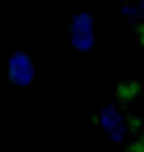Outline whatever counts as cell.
I'll return each mask as SVG.
<instances>
[{
    "label": "cell",
    "instance_id": "2",
    "mask_svg": "<svg viewBox=\"0 0 144 152\" xmlns=\"http://www.w3.org/2000/svg\"><path fill=\"white\" fill-rule=\"evenodd\" d=\"M98 12L89 6L73 10L63 27L69 58L79 62L97 59Z\"/></svg>",
    "mask_w": 144,
    "mask_h": 152
},
{
    "label": "cell",
    "instance_id": "6",
    "mask_svg": "<svg viewBox=\"0 0 144 152\" xmlns=\"http://www.w3.org/2000/svg\"><path fill=\"white\" fill-rule=\"evenodd\" d=\"M116 19L130 20L144 17V2L142 1H118Z\"/></svg>",
    "mask_w": 144,
    "mask_h": 152
},
{
    "label": "cell",
    "instance_id": "7",
    "mask_svg": "<svg viewBox=\"0 0 144 152\" xmlns=\"http://www.w3.org/2000/svg\"><path fill=\"white\" fill-rule=\"evenodd\" d=\"M124 113L128 138L134 137L144 129V109H134Z\"/></svg>",
    "mask_w": 144,
    "mask_h": 152
},
{
    "label": "cell",
    "instance_id": "4",
    "mask_svg": "<svg viewBox=\"0 0 144 152\" xmlns=\"http://www.w3.org/2000/svg\"><path fill=\"white\" fill-rule=\"evenodd\" d=\"M105 100L124 112L144 109V72L118 71L106 85Z\"/></svg>",
    "mask_w": 144,
    "mask_h": 152
},
{
    "label": "cell",
    "instance_id": "3",
    "mask_svg": "<svg viewBox=\"0 0 144 152\" xmlns=\"http://www.w3.org/2000/svg\"><path fill=\"white\" fill-rule=\"evenodd\" d=\"M81 129L84 132L101 136L105 144L118 149L127 140L124 113L114 103L106 101L82 107Z\"/></svg>",
    "mask_w": 144,
    "mask_h": 152
},
{
    "label": "cell",
    "instance_id": "5",
    "mask_svg": "<svg viewBox=\"0 0 144 152\" xmlns=\"http://www.w3.org/2000/svg\"><path fill=\"white\" fill-rule=\"evenodd\" d=\"M114 24L118 31H122L126 36L127 44L130 50L144 53V17L138 19L121 20L115 18Z\"/></svg>",
    "mask_w": 144,
    "mask_h": 152
},
{
    "label": "cell",
    "instance_id": "8",
    "mask_svg": "<svg viewBox=\"0 0 144 152\" xmlns=\"http://www.w3.org/2000/svg\"><path fill=\"white\" fill-rule=\"evenodd\" d=\"M116 152H144V129L134 137L128 138Z\"/></svg>",
    "mask_w": 144,
    "mask_h": 152
},
{
    "label": "cell",
    "instance_id": "1",
    "mask_svg": "<svg viewBox=\"0 0 144 152\" xmlns=\"http://www.w3.org/2000/svg\"><path fill=\"white\" fill-rule=\"evenodd\" d=\"M39 54L37 48L12 47L0 57V82L16 97L39 93Z\"/></svg>",
    "mask_w": 144,
    "mask_h": 152
}]
</instances>
